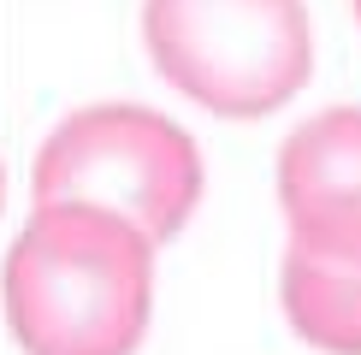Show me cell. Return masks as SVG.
Returning <instances> with one entry per match:
<instances>
[{
	"mask_svg": "<svg viewBox=\"0 0 361 355\" xmlns=\"http://www.w3.org/2000/svg\"><path fill=\"white\" fill-rule=\"evenodd\" d=\"M154 237L89 201H36L6 249V325L24 355H130L154 302Z\"/></svg>",
	"mask_w": 361,
	"mask_h": 355,
	"instance_id": "6da1fadb",
	"label": "cell"
},
{
	"mask_svg": "<svg viewBox=\"0 0 361 355\" xmlns=\"http://www.w3.org/2000/svg\"><path fill=\"white\" fill-rule=\"evenodd\" d=\"M154 71L219 118L279 113L314 71L302 0H142Z\"/></svg>",
	"mask_w": 361,
	"mask_h": 355,
	"instance_id": "7a4b0ae2",
	"label": "cell"
},
{
	"mask_svg": "<svg viewBox=\"0 0 361 355\" xmlns=\"http://www.w3.org/2000/svg\"><path fill=\"white\" fill-rule=\"evenodd\" d=\"M36 201H89L125 213L154 243H172L202 201V154L154 107H78L36 154Z\"/></svg>",
	"mask_w": 361,
	"mask_h": 355,
	"instance_id": "3957f363",
	"label": "cell"
},
{
	"mask_svg": "<svg viewBox=\"0 0 361 355\" xmlns=\"http://www.w3.org/2000/svg\"><path fill=\"white\" fill-rule=\"evenodd\" d=\"M279 207L290 243L361 266V107H326L284 137Z\"/></svg>",
	"mask_w": 361,
	"mask_h": 355,
	"instance_id": "277c9868",
	"label": "cell"
},
{
	"mask_svg": "<svg viewBox=\"0 0 361 355\" xmlns=\"http://www.w3.org/2000/svg\"><path fill=\"white\" fill-rule=\"evenodd\" d=\"M279 302L302 344L326 355H361V266L290 243L279 266Z\"/></svg>",
	"mask_w": 361,
	"mask_h": 355,
	"instance_id": "5b68a950",
	"label": "cell"
},
{
	"mask_svg": "<svg viewBox=\"0 0 361 355\" xmlns=\"http://www.w3.org/2000/svg\"><path fill=\"white\" fill-rule=\"evenodd\" d=\"M355 18H361V0H355Z\"/></svg>",
	"mask_w": 361,
	"mask_h": 355,
	"instance_id": "8992f818",
	"label": "cell"
}]
</instances>
